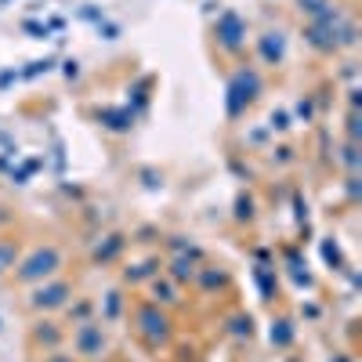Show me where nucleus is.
Instances as JSON below:
<instances>
[{"label":"nucleus","instance_id":"1","mask_svg":"<svg viewBox=\"0 0 362 362\" xmlns=\"http://www.w3.org/2000/svg\"><path fill=\"white\" fill-rule=\"evenodd\" d=\"M62 247H54V243H40L33 247L25 257H18V264L11 268V279L18 286H37L51 276H58V268H62Z\"/></svg>","mask_w":362,"mask_h":362},{"label":"nucleus","instance_id":"2","mask_svg":"<svg viewBox=\"0 0 362 362\" xmlns=\"http://www.w3.org/2000/svg\"><path fill=\"white\" fill-rule=\"evenodd\" d=\"M73 300V283L69 279H44L37 283V290L25 297V308L29 312H37V315H47V312H58V308H66Z\"/></svg>","mask_w":362,"mask_h":362},{"label":"nucleus","instance_id":"3","mask_svg":"<svg viewBox=\"0 0 362 362\" xmlns=\"http://www.w3.org/2000/svg\"><path fill=\"white\" fill-rule=\"evenodd\" d=\"M134 322H138V334L153 344V348H160V344H167L170 341V334H174V322H170V315L160 308V305H138V312H134Z\"/></svg>","mask_w":362,"mask_h":362},{"label":"nucleus","instance_id":"4","mask_svg":"<svg viewBox=\"0 0 362 362\" xmlns=\"http://www.w3.org/2000/svg\"><path fill=\"white\" fill-rule=\"evenodd\" d=\"M73 348L80 358H102L109 351V334H105V326L95 322V319H87V322H76L73 329Z\"/></svg>","mask_w":362,"mask_h":362},{"label":"nucleus","instance_id":"5","mask_svg":"<svg viewBox=\"0 0 362 362\" xmlns=\"http://www.w3.org/2000/svg\"><path fill=\"white\" fill-rule=\"evenodd\" d=\"M33 348H44V351H54L58 344H62V337H66V329L58 326L54 319H37L33 322Z\"/></svg>","mask_w":362,"mask_h":362},{"label":"nucleus","instance_id":"6","mask_svg":"<svg viewBox=\"0 0 362 362\" xmlns=\"http://www.w3.org/2000/svg\"><path fill=\"white\" fill-rule=\"evenodd\" d=\"M257 76L254 73H239L235 80H232V112H239V105H243V98H247V105L254 102V95H257Z\"/></svg>","mask_w":362,"mask_h":362},{"label":"nucleus","instance_id":"7","mask_svg":"<svg viewBox=\"0 0 362 362\" xmlns=\"http://www.w3.org/2000/svg\"><path fill=\"white\" fill-rule=\"evenodd\" d=\"M18 257H22V243L15 235L0 232V276H8V272L18 264Z\"/></svg>","mask_w":362,"mask_h":362},{"label":"nucleus","instance_id":"8","mask_svg":"<svg viewBox=\"0 0 362 362\" xmlns=\"http://www.w3.org/2000/svg\"><path fill=\"white\" fill-rule=\"evenodd\" d=\"M243 33H247V25L239 22L235 15H225V18L218 22V37H221L225 47H239V44H243Z\"/></svg>","mask_w":362,"mask_h":362},{"label":"nucleus","instance_id":"9","mask_svg":"<svg viewBox=\"0 0 362 362\" xmlns=\"http://www.w3.org/2000/svg\"><path fill=\"white\" fill-rule=\"evenodd\" d=\"M196 261H199V254H196V250H192V254L174 257V261H170V268H174V272H170V279H174V283H185V279L192 283V279H196V272H199V268H196Z\"/></svg>","mask_w":362,"mask_h":362},{"label":"nucleus","instance_id":"10","mask_svg":"<svg viewBox=\"0 0 362 362\" xmlns=\"http://www.w3.org/2000/svg\"><path fill=\"white\" fill-rule=\"evenodd\" d=\"M177 300L181 297H177V286L174 283H167V279L163 283L160 279L153 283V305H177Z\"/></svg>","mask_w":362,"mask_h":362},{"label":"nucleus","instance_id":"11","mask_svg":"<svg viewBox=\"0 0 362 362\" xmlns=\"http://www.w3.org/2000/svg\"><path fill=\"white\" fill-rule=\"evenodd\" d=\"M196 279H199V286H203V290H214V286H225V283H228V276H225V272L210 268V264L196 272Z\"/></svg>","mask_w":362,"mask_h":362},{"label":"nucleus","instance_id":"12","mask_svg":"<svg viewBox=\"0 0 362 362\" xmlns=\"http://www.w3.org/2000/svg\"><path fill=\"white\" fill-rule=\"evenodd\" d=\"M279 33H264L261 47H264V62H279L283 58V40H276Z\"/></svg>","mask_w":362,"mask_h":362},{"label":"nucleus","instance_id":"13","mask_svg":"<svg viewBox=\"0 0 362 362\" xmlns=\"http://www.w3.org/2000/svg\"><path fill=\"white\" fill-rule=\"evenodd\" d=\"M90 308H95L90 300H76V305H66V315H69L73 326H76V322H87V319H90Z\"/></svg>","mask_w":362,"mask_h":362},{"label":"nucleus","instance_id":"14","mask_svg":"<svg viewBox=\"0 0 362 362\" xmlns=\"http://www.w3.org/2000/svg\"><path fill=\"white\" fill-rule=\"evenodd\" d=\"M119 247H124V235H109V243L95 250V261H109V257H112Z\"/></svg>","mask_w":362,"mask_h":362},{"label":"nucleus","instance_id":"15","mask_svg":"<svg viewBox=\"0 0 362 362\" xmlns=\"http://www.w3.org/2000/svg\"><path fill=\"white\" fill-rule=\"evenodd\" d=\"M297 4H300V11H308L312 18H319V15L329 11V0H297Z\"/></svg>","mask_w":362,"mask_h":362},{"label":"nucleus","instance_id":"16","mask_svg":"<svg viewBox=\"0 0 362 362\" xmlns=\"http://www.w3.org/2000/svg\"><path fill=\"white\" fill-rule=\"evenodd\" d=\"M290 341H293V329H290V322H279V329H272V344L286 348Z\"/></svg>","mask_w":362,"mask_h":362},{"label":"nucleus","instance_id":"17","mask_svg":"<svg viewBox=\"0 0 362 362\" xmlns=\"http://www.w3.org/2000/svg\"><path fill=\"white\" fill-rule=\"evenodd\" d=\"M11 225H15V210H11L8 203H0V232L11 228Z\"/></svg>","mask_w":362,"mask_h":362},{"label":"nucleus","instance_id":"18","mask_svg":"<svg viewBox=\"0 0 362 362\" xmlns=\"http://www.w3.org/2000/svg\"><path fill=\"white\" fill-rule=\"evenodd\" d=\"M44 362H76V355H69V351H62V348H54V351L44 355Z\"/></svg>","mask_w":362,"mask_h":362}]
</instances>
